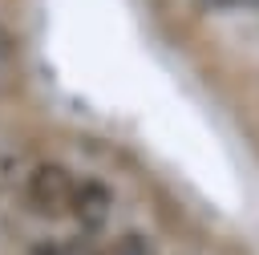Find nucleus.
Instances as JSON below:
<instances>
[{"label": "nucleus", "mask_w": 259, "mask_h": 255, "mask_svg": "<svg viewBox=\"0 0 259 255\" xmlns=\"http://www.w3.org/2000/svg\"><path fill=\"white\" fill-rule=\"evenodd\" d=\"M73 182H77V178H73L65 166H57V162H40V166H32V174H28V182H24V198H28V206H32L36 215L57 219V215L69 210Z\"/></svg>", "instance_id": "f257e3e1"}, {"label": "nucleus", "mask_w": 259, "mask_h": 255, "mask_svg": "<svg viewBox=\"0 0 259 255\" xmlns=\"http://www.w3.org/2000/svg\"><path fill=\"white\" fill-rule=\"evenodd\" d=\"M113 210V190L101 178H77L73 182V198H69V215L85 227V231H101L109 223Z\"/></svg>", "instance_id": "f03ea898"}, {"label": "nucleus", "mask_w": 259, "mask_h": 255, "mask_svg": "<svg viewBox=\"0 0 259 255\" xmlns=\"http://www.w3.org/2000/svg\"><path fill=\"white\" fill-rule=\"evenodd\" d=\"M202 8H210V12H227V8H243V4H251V0H198Z\"/></svg>", "instance_id": "7ed1b4c3"}, {"label": "nucleus", "mask_w": 259, "mask_h": 255, "mask_svg": "<svg viewBox=\"0 0 259 255\" xmlns=\"http://www.w3.org/2000/svg\"><path fill=\"white\" fill-rule=\"evenodd\" d=\"M8 57H12V32H8L4 24H0V65H4Z\"/></svg>", "instance_id": "20e7f679"}]
</instances>
